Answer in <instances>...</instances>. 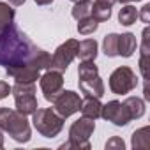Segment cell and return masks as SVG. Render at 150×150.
Masks as SVG:
<instances>
[{
	"label": "cell",
	"instance_id": "18",
	"mask_svg": "<svg viewBox=\"0 0 150 150\" xmlns=\"http://www.w3.org/2000/svg\"><path fill=\"white\" fill-rule=\"evenodd\" d=\"M136 20H138V9H136L134 6H131V4H125V6L120 9V13H118V21H120V25L131 27V25L136 23Z\"/></svg>",
	"mask_w": 150,
	"mask_h": 150
},
{
	"label": "cell",
	"instance_id": "23",
	"mask_svg": "<svg viewBox=\"0 0 150 150\" xmlns=\"http://www.w3.org/2000/svg\"><path fill=\"white\" fill-rule=\"evenodd\" d=\"M97 28H99V21L94 20L92 16H87V18L78 20V32H80L81 35H90V34H94Z\"/></svg>",
	"mask_w": 150,
	"mask_h": 150
},
{
	"label": "cell",
	"instance_id": "7",
	"mask_svg": "<svg viewBox=\"0 0 150 150\" xmlns=\"http://www.w3.org/2000/svg\"><path fill=\"white\" fill-rule=\"evenodd\" d=\"M136 87H138L136 72L127 65H120L110 74V90L113 94H117V96L129 94Z\"/></svg>",
	"mask_w": 150,
	"mask_h": 150
},
{
	"label": "cell",
	"instance_id": "21",
	"mask_svg": "<svg viewBox=\"0 0 150 150\" xmlns=\"http://www.w3.org/2000/svg\"><path fill=\"white\" fill-rule=\"evenodd\" d=\"M90 9H92V0H78V2H74V7H72L71 14L78 21L81 18L90 16Z\"/></svg>",
	"mask_w": 150,
	"mask_h": 150
},
{
	"label": "cell",
	"instance_id": "8",
	"mask_svg": "<svg viewBox=\"0 0 150 150\" xmlns=\"http://www.w3.org/2000/svg\"><path fill=\"white\" fill-rule=\"evenodd\" d=\"M78 44H80V41H76V39H67L65 42H62L55 50V53L51 55L50 69H57L60 72H65L67 67L71 65V62L78 55Z\"/></svg>",
	"mask_w": 150,
	"mask_h": 150
},
{
	"label": "cell",
	"instance_id": "14",
	"mask_svg": "<svg viewBox=\"0 0 150 150\" xmlns=\"http://www.w3.org/2000/svg\"><path fill=\"white\" fill-rule=\"evenodd\" d=\"M101 101L99 97H92V96H85V99H81V115L87 117V118H92V120H97L101 117Z\"/></svg>",
	"mask_w": 150,
	"mask_h": 150
},
{
	"label": "cell",
	"instance_id": "11",
	"mask_svg": "<svg viewBox=\"0 0 150 150\" xmlns=\"http://www.w3.org/2000/svg\"><path fill=\"white\" fill-rule=\"evenodd\" d=\"M101 117L108 122H111L117 127H124L131 122V117L125 110V106L120 101H110L106 104H103L101 108Z\"/></svg>",
	"mask_w": 150,
	"mask_h": 150
},
{
	"label": "cell",
	"instance_id": "3",
	"mask_svg": "<svg viewBox=\"0 0 150 150\" xmlns=\"http://www.w3.org/2000/svg\"><path fill=\"white\" fill-rule=\"evenodd\" d=\"M78 85L85 96L103 97L104 96V83L99 76V69L94 60H83L78 65Z\"/></svg>",
	"mask_w": 150,
	"mask_h": 150
},
{
	"label": "cell",
	"instance_id": "19",
	"mask_svg": "<svg viewBox=\"0 0 150 150\" xmlns=\"http://www.w3.org/2000/svg\"><path fill=\"white\" fill-rule=\"evenodd\" d=\"M14 16H16V13L9 4L0 2V32H4L7 27H11L14 23Z\"/></svg>",
	"mask_w": 150,
	"mask_h": 150
},
{
	"label": "cell",
	"instance_id": "20",
	"mask_svg": "<svg viewBox=\"0 0 150 150\" xmlns=\"http://www.w3.org/2000/svg\"><path fill=\"white\" fill-rule=\"evenodd\" d=\"M103 51L106 57L113 58V57H118V34L111 32L108 34L104 39H103Z\"/></svg>",
	"mask_w": 150,
	"mask_h": 150
},
{
	"label": "cell",
	"instance_id": "16",
	"mask_svg": "<svg viewBox=\"0 0 150 150\" xmlns=\"http://www.w3.org/2000/svg\"><path fill=\"white\" fill-rule=\"evenodd\" d=\"M97 41L96 39H85V41H81L80 44H78V58L83 62V60H96V57H97Z\"/></svg>",
	"mask_w": 150,
	"mask_h": 150
},
{
	"label": "cell",
	"instance_id": "2",
	"mask_svg": "<svg viewBox=\"0 0 150 150\" xmlns=\"http://www.w3.org/2000/svg\"><path fill=\"white\" fill-rule=\"evenodd\" d=\"M0 129L18 143H28L32 138L27 117L11 108H0Z\"/></svg>",
	"mask_w": 150,
	"mask_h": 150
},
{
	"label": "cell",
	"instance_id": "15",
	"mask_svg": "<svg viewBox=\"0 0 150 150\" xmlns=\"http://www.w3.org/2000/svg\"><path fill=\"white\" fill-rule=\"evenodd\" d=\"M122 104L125 106V110H127V113H129L131 120L141 118V117L145 115V110H146V106H145V101H143V99H139V97H136V96H132V97H127V99H125Z\"/></svg>",
	"mask_w": 150,
	"mask_h": 150
},
{
	"label": "cell",
	"instance_id": "28",
	"mask_svg": "<svg viewBox=\"0 0 150 150\" xmlns=\"http://www.w3.org/2000/svg\"><path fill=\"white\" fill-rule=\"evenodd\" d=\"M96 2H99V4H103V6H108V7H113L118 0H96Z\"/></svg>",
	"mask_w": 150,
	"mask_h": 150
},
{
	"label": "cell",
	"instance_id": "9",
	"mask_svg": "<svg viewBox=\"0 0 150 150\" xmlns=\"http://www.w3.org/2000/svg\"><path fill=\"white\" fill-rule=\"evenodd\" d=\"M81 108V97L74 90H62L55 99H53V110L65 120L71 115L78 113Z\"/></svg>",
	"mask_w": 150,
	"mask_h": 150
},
{
	"label": "cell",
	"instance_id": "24",
	"mask_svg": "<svg viewBox=\"0 0 150 150\" xmlns=\"http://www.w3.org/2000/svg\"><path fill=\"white\" fill-rule=\"evenodd\" d=\"M148 65H150V50H141L139 51V72L143 80L148 78Z\"/></svg>",
	"mask_w": 150,
	"mask_h": 150
},
{
	"label": "cell",
	"instance_id": "17",
	"mask_svg": "<svg viewBox=\"0 0 150 150\" xmlns=\"http://www.w3.org/2000/svg\"><path fill=\"white\" fill-rule=\"evenodd\" d=\"M131 146H132L134 150H136V148H148V146H150V129H148L146 125L132 132Z\"/></svg>",
	"mask_w": 150,
	"mask_h": 150
},
{
	"label": "cell",
	"instance_id": "32",
	"mask_svg": "<svg viewBox=\"0 0 150 150\" xmlns=\"http://www.w3.org/2000/svg\"><path fill=\"white\" fill-rule=\"evenodd\" d=\"M4 146V132H2V129H0V148Z\"/></svg>",
	"mask_w": 150,
	"mask_h": 150
},
{
	"label": "cell",
	"instance_id": "6",
	"mask_svg": "<svg viewBox=\"0 0 150 150\" xmlns=\"http://www.w3.org/2000/svg\"><path fill=\"white\" fill-rule=\"evenodd\" d=\"M11 92L14 96L16 111H20L21 115L28 117L39 108L35 97V83H16L14 87H11Z\"/></svg>",
	"mask_w": 150,
	"mask_h": 150
},
{
	"label": "cell",
	"instance_id": "26",
	"mask_svg": "<svg viewBox=\"0 0 150 150\" xmlns=\"http://www.w3.org/2000/svg\"><path fill=\"white\" fill-rule=\"evenodd\" d=\"M148 14H150V6H148V4H145V6L141 7V13H138V18H139L143 23H146V25H148V21H150V16H148Z\"/></svg>",
	"mask_w": 150,
	"mask_h": 150
},
{
	"label": "cell",
	"instance_id": "4",
	"mask_svg": "<svg viewBox=\"0 0 150 150\" xmlns=\"http://www.w3.org/2000/svg\"><path fill=\"white\" fill-rule=\"evenodd\" d=\"M32 124L44 138H55L64 129V118L51 108H37L32 113Z\"/></svg>",
	"mask_w": 150,
	"mask_h": 150
},
{
	"label": "cell",
	"instance_id": "1",
	"mask_svg": "<svg viewBox=\"0 0 150 150\" xmlns=\"http://www.w3.org/2000/svg\"><path fill=\"white\" fill-rule=\"evenodd\" d=\"M0 65L6 71L25 65L42 71L50 69L51 55L37 48L27 37V34L13 23L4 32H0Z\"/></svg>",
	"mask_w": 150,
	"mask_h": 150
},
{
	"label": "cell",
	"instance_id": "10",
	"mask_svg": "<svg viewBox=\"0 0 150 150\" xmlns=\"http://www.w3.org/2000/svg\"><path fill=\"white\" fill-rule=\"evenodd\" d=\"M39 83H41L44 99L48 103H53V99L64 90V74L57 69H48L39 78Z\"/></svg>",
	"mask_w": 150,
	"mask_h": 150
},
{
	"label": "cell",
	"instance_id": "30",
	"mask_svg": "<svg viewBox=\"0 0 150 150\" xmlns=\"http://www.w3.org/2000/svg\"><path fill=\"white\" fill-rule=\"evenodd\" d=\"M9 4H11V6H23L25 0H9Z\"/></svg>",
	"mask_w": 150,
	"mask_h": 150
},
{
	"label": "cell",
	"instance_id": "13",
	"mask_svg": "<svg viewBox=\"0 0 150 150\" xmlns=\"http://www.w3.org/2000/svg\"><path fill=\"white\" fill-rule=\"evenodd\" d=\"M138 48V41H136V35L131 34V32H125V34H118V57H124V58H129L134 55Z\"/></svg>",
	"mask_w": 150,
	"mask_h": 150
},
{
	"label": "cell",
	"instance_id": "31",
	"mask_svg": "<svg viewBox=\"0 0 150 150\" xmlns=\"http://www.w3.org/2000/svg\"><path fill=\"white\" fill-rule=\"evenodd\" d=\"M120 4H131V2H141V0H118Z\"/></svg>",
	"mask_w": 150,
	"mask_h": 150
},
{
	"label": "cell",
	"instance_id": "25",
	"mask_svg": "<svg viewBox=\"0 0 150 150\" xmlns=\"http://www.w3.org/2000/svg\"><path fill=\"white\" fill-rule=\"evenodd\" d=\"M124 148H125V143H124V139L118 138V136H113V138L108 139V143H106V150H124Z\"/></svg>",
	"mask_w": 150,
	"mask_h": 150
},
{
	"label": "cell",
	"instance_id": "27",
	"mask_svg": "<svg viewBox=\"0 0 150 150\" xmlns=\"http://www.w3.org/2000/svg\"><path fill=\"white\" fill-rule=\"evenodd\" d=\"M9 94H11V87H9V83H6V81H0V101H2V99H6Z\"/></svg>",
	"mask_w": 150,
	"mask_h": 150
},
{
	"label": "cell",
	"instance_id": "5",
	"mask_svg": "<svg viewBox=\"0 0 150 150\" xmlns=\"http://www.w3.org/2000/svg\"><path fill=\"white\" fill-rule=\"evenodd\" d=\"M96 131V120L81 117L76 122H72L69 127V141L64 143L60 148H80V150H88L90 148V136Z\"/></svg>",
	"mask_w": 150,
	"mask_h": 150
},
{
	"label": "cell",
	"instance_id": "22",
	"mask_svg": "<svg viewBox=\"0 0 150 150\" xmlns=\"http://www.w3.org/2000/svg\"><path fill=\"white\" fill-rule=\"evenodd\" d=\"M90 16H92L94 20H97L99 23L108 21V20L111 18V7L103 6V4H99V2H94V4H92V9H90Z\"/></svg>",
	"mask_w": 150,
	"mask_h": 150
},
{
	"label": "cell",
	"instance_id": "29",
	"mask_svg": "<svg viewBox=\"0 0 150 150\" xmlns=\"http://www.w3.org/2000/svg\"><path fill=\"white\" fill-rule=\"evenodd\" d=\"M34 2L37 6H50V4H53V0H34Z\"/></svg>",
	"mask_w": 150,
	"mask_h": 150
},
{
	"label": "cell",
	"instance_id": "12",
	"mask_svg": "<svg viewBox=\"0 0 150 150\" xmlns=\"http://www.w3.org/2000/svg\"><path fill=\"white\" fill-rule=\"evenodd\" d=\"M7 76H11L13 80H16V83H35L41 78V71L34 69V67H16V69H7Z\"/></svg>",
	"mask_w": 150,
	"mask_h": 150
}]
</instances>
